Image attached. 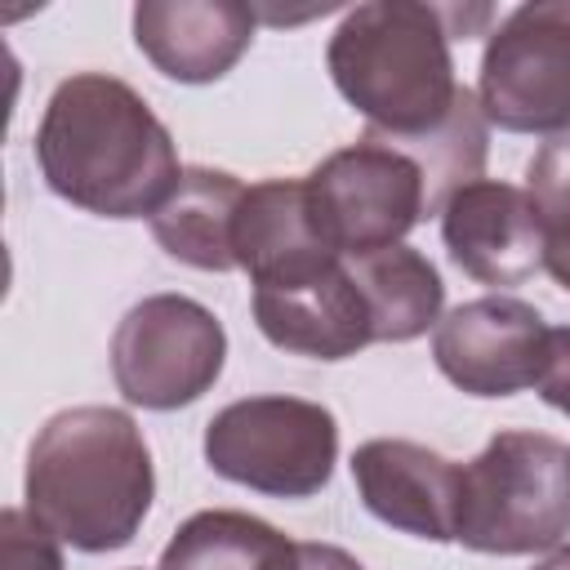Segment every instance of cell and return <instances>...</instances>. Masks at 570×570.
<instances>
[{"instance_id": "6da1fadb", "label": "cell", "mask_w": 570, "mask_h": 570, "mask_svg": "<svg viewBox=\"0 0 570 570\" xmlns=\"http://www.w3.org/2000/svg\"><path fill=\"white\" fill-rule=\"evenodd\" d=\"M36 165L53 196L98 218H151L183 178L165 120L107 71H76L49 94Z\"/></svg>"}, {"instance_id": "7a4b0ae2", "label": "cell", "mask_w": 570, "mask_h": 570, "mask_svg": "<svg viewBox=\"0 0 570 570\" xmlns=\"http://www.w3.org/2000/svg\"><path fill=\"white\" fill-rule=\"evenodd\" d=\"M27 512L76 552L134 543L156 499L142 428L116 405H71L45 419L27 450Z\"/></svg>"}, {"instance_id": "3957f363", "label": "cell", "mask_w": 570, "mask_h": 570, "mask_svg": "<svg viewBox=\"0 0 570 570\" xmlns=\"http://www.w3.org/2000/svg\"><path fill=\"white\" fill-rule=\"evenodd\" d=\"M450 9L419 0H370L343 13L325 67L374 138L414 142L436 134L463 85L450 58Z\"/></svg>"}, {"instance_id": "277c9868", "label": "cell", "mask_w": 570, "mask_h": 570, "mask_svg": "<svg viewBox=\"0 0 570 570\" xmlns=\"http://www.w3.org/2000/svg\"><path fill=\"white\" fill-rule=\"evenodd\" d=\"M570 534V445L548 432H494L463 463L454 543L490 557L561 548Z\"/></svg>"}, {"instance_id": "5b68a950", "label": "cell", "mask_w": 570, "mask_h": 570, "mask_svg": "<svg viewBox=\"0 0 570 570\" xmlns=\"http://www.w3.org/2000/svg\"><path fill=\"white\" fill-rule=\"evenodd\" d=\"M205 463L254 494L312 499L338 463V419L303 396H245L205 423Z\"/></svg>"}, {"instance_id": "8992f818", "label": "cell", "mask_w": 570, "mask_h": 570, "mask_svg": "<svg viewBox=\"0 0 570 570\" xmlns=\"http://www.w3.org/2000/svg\"><path fill=\"white\" fill-rule=\"evenodd\" d=\"M303 183L316 232L338 258L401 245L428 218V178L419 160L374 134L330 151Z\"/></svg>"}, {"instance_id": "52a82bcc", "label": "cell", "mask_w": 570, "mask_h": 570, "mask_svg": "<svg viewBox=\"0 0 570 570\" xmlns=\"http://www.w3.org/2000/svg\"><path fill=\"white\" fill-rule=\"evenodd\" d=\"M227 361L223 321L187 294H147L111 334V379L129 405L183 410L200 401Z\"/></svg>"}, {"instance_id": "ba28073f", "label": "cell", "mask_w": 570, "mask_h": 570, "mask_svg": "<svg viewBox=\"0 0 570 570\" xmlns=\"http://www.w3.org/2000/svg\"><path fill=\"white\" fill-rule=\"evenodd\" d=\"M476 102L508 134H570V0L517 4L490 31Z\"/></svg>"}, {"instance_id": "9c48e42d", "label": "cell", "mask_w": 570, "mask_h": 570, "mask_svg": "<svg viewBox=\"0 0 570 570\" xmlns=\"http://www.w3.org/2000/svg\"><path fill=\"white\" fill-rule=\"evenodd\" d=\"M548 321L534 303L485 294L445 312L432 330L436 370L468 396H517L539 383Z\"/></svg>"}, {"instance_id": "30bf717a", "label": "cell", "mask_w": 570, "mask_h": 570, "mask_svg": "<svg viewBox=\"0 0 570 570\" xmlns=\"http://www.w3.org/2000/svg\"><path fill=\"white\" fill-rule=\"evenodd\" d=\"M254 325L272 347L307 361H347L374 343L370 307L347 258H325L285 281L254 285Z\"/></svg>"}, {"instance_id": "8fae6325", "label": "cell", "mask_w": 570, "mask_h": 570, "mask_svg": "<svg viewBox=\"0 0 570 570\" xmlns=\"http://www.w3.org/2000/svg\"><path fill=\"white\" fill-rule=\"evenodd\" d=\"M352 481L370 517H379L383 525L428 543H454L463 463L419 441L374 436L356 445Z\"/></svg>"}, {"instance_id": "7c38bea8", "label": "cell", "mask_w": 570, "mask_h": 570, "mask_svg": "<svg viewBox=\"0 0 570 570\" xmlns=\"http://www.w3.org/2000/svg\"><path fill=\"white\" fill-rule=\"evenodd\" d=\"M441 240L459 272L481 285L508 289L543 267V227L525 187L476 178L441 209Z\"/></svg>"}, {"instance_id": "4fadbf2b", "label": "cell", "mask_w": 570, "mask_h": 570, "mask_svg": "<svg viewBox=\"0 0 570 570\" xmlns=\"http://www.w3.org/2000/svg\"><path fill=\"white\" fill-rule=\"evenodd\" d=\"M258 13L236 0H138L134 45L178 85L223 80L249 49Z\"/></svg>"}, {"instance_id": "5bb4252c", "label": "cell", "mask_w": 570, "mask_h": 570, "mask_svg": "<svg viewBox=\"0 0 570 570\" xmlns=\"http://www.w3.org/2000/svg\"><path fill=\"white\" fill-rule=\"evenodd\" d=\"M232 249H236V267L254 285L285 281L325 258H338L325 245V236L316 232L303 178H263V183L245 187Z\"/></svg>"}, {"instance_id": "9a60e30c", "label": "cell", "mask_w": 570, "mask_h": 570, "mask_svg": "<svg viewBox=\"0 0 570 570\" xmlns=\"http://www.w3.org/2000/svg\"><path fill=\"white\" fill-rule=\"evenodd\" d=\"M245 183L227 169L187 165L165 205L147 218L156 245L196 272H236V214Z\"/></svg>"}, {"instance_id": "2e32d148", "label": "cell", "mask_w": 570, "mask_h": 570, "mask_svg": "<svg viewBox=\"0 0 570 570\" xmlns=\"http://www.w3.org/2000/svg\"><path fill=\"white\" fill-rule=\"evenodd\" d=\"M347 272L370 307L374 343H410L441 321L445 285L428 254L414 245H387L361 258H347Z\"/></svg>"}, {"instance_id": "e0dca14e", "label": "cell", "mask_w": 570, "mask_h": 570, "mask_svg": "<svg viewBox=\"0 0 570 570\" xmlns=\"http://www.w3.org/2000/svg\"><path fill=\"white\" fill-rule=\"evenodd\" d=\"M294 539L249 512L209 508L187 517L160 552V570H276Z\"/></svg>"}, {"instance_id": "ac0fdd59", "label": "cell", "mask_w": 570, "mask_h": 570, "mask_svg": "<svg viewBox=\"0 0 570 570\" xmlns=\"http://www.w3.org/2000/svg\"><path fill=\"white\" fill-rule=\"evenodd\" d=\"M525 191L543 227V267L570 289V134L548 138L525 165Z\"/></svg>"}, {"instance_id": "d6986e66", "label": "cell", "mask_w": 570, "mask_h": 570, "mask_svg": "<svg viewBox=\"0 0 570 570\" xmlns=\"http://www.w3.org/2000/svg\"><path fill=\"white\" fill-rule=\"evenodd\" d=\"M0 570H62V539L27 508L0 512Z\"/></svg>"}, {"instance_id": "ffe728a7", "label": "cell", "mask_w": 570, "mask_h": 570, "mask_svg": "<svg viewBox=\"0 0 570 570\" xmlns=\"http://www.w3.org/2000/svg\"><path fill=\"white\" fill-rule=\"evenodd\" d=\"M539 396L570 414V325L561 330H548V356H543V370H539Z\"/></svg>"}, {"instance_id": "44dd1931", "label": "cell", "mask_w": 570, "mask_h": 570, "mask_svg": "<svg viewBox=\"0 0 570 570\" xmlns=\"http://www.w3.org/2000/svg\"><path fill=\"white\" fill-rule=\"evenodd\" d=\"M276 570H365V566L338 543H289Z\"/></svg>"}, {"instance_id": "7402d4cb", "label": "cell", "mask_w": 570, "mask_h": 570, "mask_svg": "<svg viewBox=\"0 0 570 570\" xmlns=\"http://www.w3.org/2000/svg\"><path fill=\"white\" fill-rule=\"evenodd\" d=\"M534 570H570V543H561V548H552Z\"/></svg>"}]
</instances>
